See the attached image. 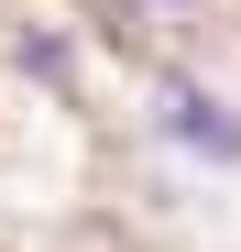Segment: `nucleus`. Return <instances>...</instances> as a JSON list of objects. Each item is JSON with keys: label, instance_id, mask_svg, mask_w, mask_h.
Returning a JSON list of instances; mask_svg holds the SVG:
<instances>
[{"label": "nucleus", "instance_id": "nucleus-1", "mask_svg": "<svg viewBox=\"0 0 241 252\" xmlns=\"http://www.w3.org/2000/svg\"><path fill=\"white\" fill-rule=\"evenodd\" d=\"M165 132H176V143H209V154H241V121H230L219 99H186V88L165 99Z\"/></svg>", "mask_w": 241, "mask_h": 252}]
</instances>
